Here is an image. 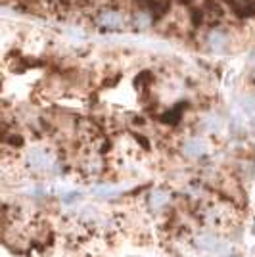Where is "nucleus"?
Instances as JSON below:
<instances>
[{"label": "nucleus", "instance_id": "nucleus-1", "mask_svg": "<svg viewBox=\"0 0 255 257\" xmlns=\"http://www.w3.org/2000/svg\"><path fill=\"white\" fill-rule=\"evenodd\" d=\"M23 167L35 175H50L58 169V154L45 142H33L23 150Z\"/></svg>", "mask_w": 255, "mask_h": 257}, {"label": "nucleus", "instance_id": "nucleus-2", "mask_svg": "<svg viewBox=\"0 0 255 257\" xmlns=\"http://www.w3.org/2000/svg\"><path fill=\"white\" fill-rule=\"evenodd\" d=\"M202 217L211 229H229L236 221V210L234 206L223 200L208 202L202 208Z\"/></svg>", "mask_w": 255, "mask_h": 257}, {"label": "nucleus", "instance_id": "nucleus-3", "mask_svg": "<svg viewBox=\"0 0 255 257\" xmlns=\"http://www.w3.org/2000/svg\"><path fill=\"white\" fill-rule=\"evenodd\" d=\"M94 23L104 31H123L127 27V14L116 6H108L96 12Z\"/></svg>", "mask_w": 255, "mask_h": 257}, {"label": "nucleus", "instance_id": "nucleus-4", "mask_svg": "<svg viewBox=\"0 0 255 257\" xmlns=\"http://www.w3.org/2000/svg\"><path fill=\"white\" fill-rule=\"evenodd\" d=\"M171 202H173V194H171L169 188L156 187L152 188L150 194H148V208L154 213H163L171 206Z\"/></svg>", "mask_w": 255, "mask_h": 257}, {"label": "nucleus", "instance_id": "nucleus-5", "mask_svg": "<svg viewBox=\"0 0 255 257\" xmlns=\"http://www.w3.org/2000/svg\"><path fill=\"white\" fill-rule=\"evenodd\" d=\"M208 140L204 137H190L181 146V152H183V156L186 160H200L208 154Z\"/></svg>", "mask_w": 255, "mask_h": 257}, {"label": "nucleus", "instance_id": "nucleus-6", "mask_svg": "<svg viewBox=\"0 0 255 257\" xmlns=\"http://www.w3.org/2000/svg\"><path fill=\"white\" fill-rule=\"evenodd\" d=\"M229 43H231V37L223 29H211L206 37V45L213 52H225L229 48Z\"/></svg>", "mask_w": 255, "mask_h": 257}, {"label": "nucleus", "instance_id": "nucleus-7", "mask_svg": "<svg viewBox=\"0 0 255 257\" xmlns=\"http://www.w3.org/2000/svg\"><path fill=\"white\" fill-rule=\"evenodd\" d=\"M204 127H206V131H208L209 135H215V133H219L223 129V121H221L219 116L209 114V116L204 117Z\"/></svg>", "mask_w": 255, "mask_h": 257}, {"label": "nucleus", "instance_id": "nucleus-8", "mask_svg": "<svg viewBox=\"0 0 255 257\" xmlns=\"http://www.w3.org/2000/svg\"><path fill=\"white\" fill-rule=\"evenodd\" d=\"M242 110H244V114H248L250 117H255V94H244L242 96Z\"/></svg>", "mask_w": 255, "mask_h": 257}, {"label": "nucleus", "instance_id": "nucleus-9", "mask_svg": "<svg viewBox=\"0 0 255 257\" xmlns=\"http://www.w3.org/2000/svg\"><path fill=\"white\" fill-rule=\"evenodd\" d=\"M135 25H137V29H148L150 25H152V16L148 14V12H137L135 14Z\"/></svg>", "mask_w": 255, "mask_h": 257}]
</instances>
